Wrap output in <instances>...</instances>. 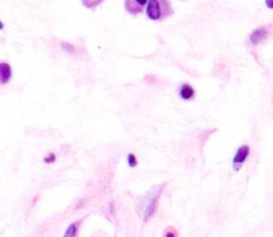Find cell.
<instances>
[{"label":"cell","instance_id":"obj_1","mask_svg":"<svg viewBox=\"0 0 273 237\" xmlns=\"http://www.w3.org/2000/svg\"><path fill=\"white\" fill-rule=\"evenodd\" d=\"M171 0H149L146 8V16L151 20H164L173 15Z\"/></svg>","mask_w":273,"mask_h":237},{"label":"cell","instance_id":"obj_2","mask_svg":"<svg viewBox=\"0 0 273 237\" xmlns=\"http://www.w3.org/2000/svg\"><path fill=\"white\" fill-rule=\"evenodd\" d=\"M164 185L157 187V191L151 192L148 196L143 197V200H141V207L143 210L142 215H143L144 221L149 220L152 216L155 214V212L157 210L159 197L164 191Z\"/></svg>","mask_w":273,"mask_h":237},{"label":"cell","instance_id":"obj_3","mask_svg":"<svg viewBox=\"0 0 273 237\" xmlns=\"http://www.w3.org/2000/svg\"><path fill=\"white\" fill-rule=\"evenodd\" d=\"M271 27H260L257 28V29H255L253 32H252L250 34L249 37V41L251 45L253 46H256L258 44L263 43V41H265L266 40H267L270 36V31Z\"/></svg>","mask_w":273,"mask_h":237},{"label":"cell","instance_id":"obj_4","mask_svg":"<svg viewBox=\"0 0 273 237\" xmlns=\"http://www.w3.org/2000/svg\"><path fill=\"white\" fill-rule=\"evenodd\" d=\"M149 0H125L124 8L130 15L137 16L143 12Z\"/></svg>","mask_w":273,"mask_h":237},{"label":"cell","instance_id":"obj_5","mask_svg":"<svg viewBox=\"0 0 273 237\" xmlns=\"http://www.w3.org/2000/svg\"><path fill=\"white\" fill-rule=\"evenodd\" d=\"M250 156V147L248 145H243V146H240L239 148H238L236 155L234 156V158H233V168L234 170L238 171L239 170L243 163L247 161V158H249Z\"/></svg>","mask_w":273,"mask_h":237},{"label":"cell","instance_id":"obj_6","mask_svg":"<svg viewBox=\"0 0 273 237\" xmlns=\"http://www.w3.org/2000/svg\"><path fill=\"white\" fill-rule=\"evenodd\" d=\"M12 78V68L9 63L0 62V84L4 85Z\"/></svg>","mask_w":273,"mask_h":237},{"label":"cell","instance_id":"obj_7","mask_svg":"<svg viewBox=\"0 0 273 237\" xmlns=\"http://www.w3.org/2000/svg\"><path fill=\"white\" fill-rule=\"evenodd\" d=\"M179 96L183 100H191L194 98L195 90L190 84L184 83V84H181V86L179 87Z\"/></svg>","mask_w":273,"mask_h":237},{"label":"cell","instance_id":"obj_8","mask_svg":"<svg viewBox=\"0 0 273 237\" xmlns=\"http://www.w3.org/2000/svg\"><path fill=\"white\" fill-rule=\"evenodd\" d=\"M81 222H82V220L72 222V224L67 227L66 231H65L64 235H63V237H76L77 234H78L79 227L81 225Z\"/></svg>","mask_w":273,"mask_h":237},{"label":"cell","instance_id":"obj_9","mask_svg":"<svg viewBox=\"0 0 273 237\" xmlns=\"http://www.w3.org/2000/svg\"><path fill=\"white\" fill-rule=\"evenodd\" d=\"M105 0H81L83 6H86L89 10H95L97 6L101 5Z\"/></svg>","mask_w":273,"mask_h":237},{"label":"cell","instance_id":"obj_10","mask_svg":"<svg viewBox=\"0 0 273 237\" xmlns=\"http://www.w3.org/2000/svg\"><path fill=\"white\" fill-rule=\"evenodd\" d=\"M127 163L129 167H137L138 165V159L136 158L135 155H132V153H129L127 157Z\"/></svg>","mask_w":273,"mask_h":237},{"label":"cell","instance_id":"obj_11","mask_svg":"<svg viewBox=\"0 0 273 237\" xmlns=\"http://www.w3.org/2000/svg\"><path fill=\"white\" fill-rule=\"evenodd\" d=\"M164 237H177V231L173 228L166 229L164 233Z\"/></svg>","mask_w":273,"mask_h":237},{"label":"cell","instance_id":"obj_12","mask_svg":"<svg viewBox=\"0 0 273 237\" xmlns=\"http://www.w3.org/2000/svg\"><path fill=\"white\" fill-rule=\"evenodd\" d=\"M55 159H57V158H55V153H50V155H48L47 157L44 158L43 161H44V163H46V164H52V163L55 162Z\"/></svg>","mask_w":273,"mask_h":237},{"label":"cell","instance_id":"obj_13","mask_svg":"<svg viewBox=\"0 0 273 237\" xmlns=\"http://www.w3.org/2000/svg\"><path fill=\"white\" fill-rule=\"evenodd\" d=\"M62 48H63V49H64L66 52H69V53H73V52H74V47H73L71 44L62 43Z\"/></svg>","mask_w":273,"mask_h":237},{"label":"cell","instance_id":"obj_14","mask_svg":"<svg viewBox=\"0 0 273 237\" xmlns=\"http://www.w3.org/2000/svg\"><path fill=\"white\" fill-rule=\"evenodd\" d=\"M266 5H267V8L273 10V0H266Z\"/></svg>","mask_w":273,"mask_h":237},{"label":"cell","instance_id":"obj_15","mask_svg":"<svg viewBox=\"0 0 273 237\" xmlns=\"http://www.w3.org/2000/svg\"><path fill=\"white\" fill-rule=\"evenodd\" d=\"M3 28H4V25H3V23L1 22V20H0V30H2Z\"/></svg>","mask_w":273,"mask_h":237}]
</instances>
